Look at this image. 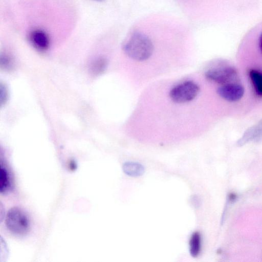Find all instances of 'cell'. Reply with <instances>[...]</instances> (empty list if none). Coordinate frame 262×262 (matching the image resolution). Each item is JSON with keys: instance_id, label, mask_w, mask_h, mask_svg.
<instances>
[{"instance_id": "11", "label": "cell", "mask_w": 262, "mask_h": 262, "mask_svg": "<svg viewBox=\"0 0 262 262\" xmlns=\"http://www.w3.org/2000/svg\"><path fill=\"white\" fill-rule=\"evenodd\" d=\"M249 77L257 95L262 96V73L255 70H251L249 72Z\"/></svg>"}, {"instance_id": "1", "label": "cell", "mask_w": 262, "mask_h": 262, "mask_svg": "<svg viewBox=\"0 0 262 262\" xmlns=\"http://www.w3.org/2000/svg\"><path fill=\"white\" fill-rule=\"evenodd\" d=\"M125 54L138 61L148 59L154 51L151 39L145 34L136 32L132 34L123 47Z\"/></svg>"}, {"instance_id": "12", "label": "cell", "mask_w": 262, "mask_h": 262, "mask_svg": "<svg viewBox=\"0 0 262 262\" xmlns=\"http://www.w3.org/2000/svg\"><path fill=\"white\" fill-rule=\"evenodd\" d=\"M191 201L192 202V205H194V207H196V206H198L199 204L198 198L195 195H194L191 198Z\"/></svg>"}, {"instance_id": "6", "label": "cell", "mask_w": 262, "mask_h": 262, "mask_svg": "<svg viewBox=\"0 0 262 262\" xmlns=\"http://www.w3.org/2000/svg\"><path fill=\"white\" fill-rule=\"evenodd\" d=\"M29 39L32 45L39 50L45 51L49 47V37L47 33L42 30H32L29 33Z\"/></svg>"}, {"instance_id": "8", "label": "cell", "mask_w": 262, "mask_h": 262, "mask_svg": "<svg viewBox=\"0 0 262 262\" xmlns=\"http://www.w3.org/2000/svg\"><path fill=\"white\" fill-rule=\"evenodd\" d=\"M12 187V179L11 174L8 167L1 162L0 167V191L1 193L5 194L8 192Z\"/></svg>"}, {"instance_id": "4", "label": "cell", "mask_w": 262, "mask_h": 262, "mask_svg": "<svg viewBox=\"0 0 262 262\" xmlns=\"http://www.w3.org/2000/svg\"><path fill=\"white\" fill-rule=\"evenodd\" d=\"M205 77L209 81L223 85L234 81L237 77V72L231 67L217 68L208 70Z\"/></svg>"}, {"instance_id": "7", "label": "cell", "mask_w": 262, "mask_h": 262, "mask_svg": "<svg viewBox=\"0 0 262 262\" xmlns=\"http://www.w3.org/2000/svg\"><path fill=\"white\" fill-rule=\"evenodd\" d=\"M262 137V119L256 124L248 128L237 141L238 146H243L250 141H258Z\"/></svg>"}, {"instance_id": "3", "label": "cell", "mask_w": 262, "mask_h": 262, "mask_svg": "<svg viewBox=\"0 0 262 262\" xmlns=\"http://www.w3.org/2000/svg\"><path fill=\"white\" fill-rule=\"evenodd\" d=\"M199 86L192 81H186L172 88L169 97L176 103H185L193 100L198 95Z\"/></svg>"}, {"instance_id": "9", "label": "cell", "mask_w": 262, "mask_h": 262, "mask_svg": "<svg viewBox=\"0 0 262 262\" xmlns=\"http://www.w3.org/2000/svg\"><path fill=\"white\" fill-rule=\"evenodd\" d=\"M124 172L132 177H140L145 171L144 167L140 163L135 162H126L122 166Z\"/></svg>"}, {"instance_id": "5", "label": "cell", "mask_w": 262, "mask_h": 262, "mask_svg": "<svg viewBox=\"0 0 262 262\" xmlns=\"http://www.w3.org/2000/svg\"><path fill=\"white\" fill-rule=\"evenodd\" d=\"M244 88L242 85L232 82L223 84L217 90V94L229 102L239 100L244 96Z\"/></svg>"}, {"instance_id": "14", "label": "cell", "mask_w": 262, "mask_h": 262, "mask_svg": "<svg viewBox=\"0 0 262 262\" xmlns=\"http://www.w3.org/2000/svg\"><path fill=\"white\" fill-rule=\"evenodd\" d=\"M94 1H98V2H102L104 0H94Z\"/></svg>"}, {"instance_id": "2", "label": "cell", "mask_w": 262, "mask_h": 262, "mask_svg": "<svg viewBox=\"0 0 262 262\" xmlns=\"http://www.w3.org/2000/svg\"><path fill=\"white\" fill-rule=\"evenodd\" d=\"M5 224L9 231L17 236L26 235L30 228V222L27 214L17 207H14L8 211Z\"/></svg>"}, {"instance_id": "10", "label": "cell", "mask_w": 262, "mask_h": 262, "mask_svg": "<svg viewBox=\"0 0 262 262\" xmlns=\"http://www.w3.org/2000/svg\"><path fill=\"white\" fill-rule=\"evenodd\" d=\"M201 238L199 232H195L191 235L189 241V252L193 257H197L200 253Z\"/></svg>"}, {"instance_id": "13", "label": "cell", "mask_w": 262, "mask_h": 262, "mask_svg": "<svg viewBox=\"0 0 262 262\" xmlns=\"http://www.w3.org/2000/svg\"><path fill=\"white\" fill-rule=\"evenodd\" d=\"M259 48H260V49L262 52V32L261 33V35L260 36V38H259Z\"/></svg>"}]
</instances>
